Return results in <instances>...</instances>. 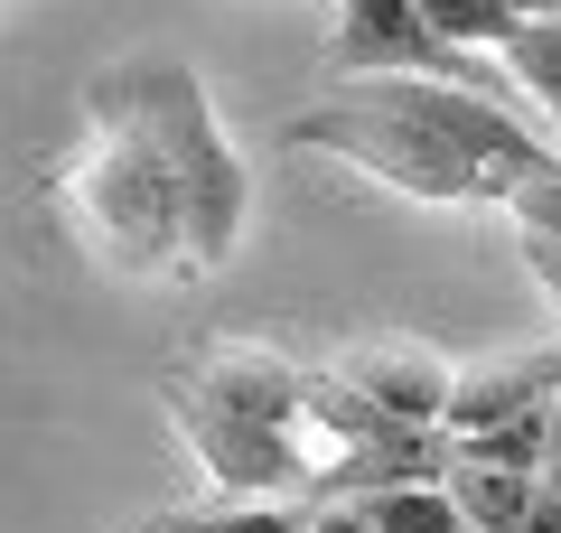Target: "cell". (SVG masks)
I'll return each instance as SVG.
<instances>
[{
  "label": "cell",
  "instance_id": "obj_1",
  "mask_svg": "<svg viewBox=\"0 0 561 533\" xmlns=\"http://www.w3.org/2000/svg\"><path fill=\"white\" fill-rule=\"evenodd\" d=\"M300 150H328L346 169H365L375 188L421 206H505L524 178L561 169L552 140L515 113V103L459 94V84L421 76H346L328 84V103L290 113Z\"/></svg>",
  "mask_w": 561,
  "mask_h": 533
},
{
  "label": "cell",
  "instance_id": "obj_2",
  "mask_svg": "<svg viewBox=\"0 0 561 533\" xmlns=\"http://www.w3.org/2000/svg\"><path fill=\"white\" fill-rule=\"evenodd\" d=\"M300 394L309 365L272 347H206L179 384H169V412H179L187 450L206 458L225 496H290L309 506V477H319V450L300 431Z\"/></svg>",
  "mask_w": 561,
  "mask_h": 533
},
{
  "label": "cell",
  "instance_id": "obj_3",
  "mask_svg": "<svg viewBox=\"0 0 561 533\" xmlns=\"http://www.w3.org/2000/svg\"><path fill=\"white\" fill-rule=\"evenodd\" d=\"M57 197L66 216L84 225L103 272L122 281H160V272H187L179 262V206H169V169L140 132L122 76H94L84 84V150L57 169Z\"/></svg>",
  "mask_w": 561,
  "mask_h": 533
},
{
  "label": "cell",
  "instance_id": "obj_4",
  "mask_svg": "<svg viewBox=\"0 0 561 533\" xmlns=\"http://www.w3.org/2000/svg\"><path fill=\"white\" fill-rule=\"evenodd\" d=\"M122 94H131L140 132H150V150H160L169 169V206H179V262L187 272H216V262H234L243 243V216H253V178H243L234 140H225L216 103H206L197 66L179 57H150V66H113Z\"/></svg>",
  "mask_w": 561,
  "mask_h": 533
},
{
  "label": "cell",
  "instance_id": "obj_5",
  "mask_svg": "<svg viewBox=\"0 0 561 533\" xmlns=\"http://www.w3.org/2000/svg\"><path fill=\"white\" fill-rule=\"evenodd\" d=\"M328 76H421V84H459V94H486V103H515V76L496 57H468L449 47L440 29L421 20L412 0H337V38H328Z\"/></svg>",
  "mask_w": 561,
  "mask_h": 533
},
{
  "label": "cell",
  "instance_id": "obj_6",
  "mask_svg": "<svg viewBox=\"0 0 561 533\" xmlns=\"http://www.w3.org/2000/svg\"><path fill=\"white\" fill-rule=\"evenodd\" d=\"M328 375H337L346 394H365L383 421L440 431V402H449V375H459V365H440L431 347H402V337H383V347H346Z\"/></svg>",
  "mask_w": 561,
  "mask_h": 533
},
{
  "label": "cell",
  "instance_id": "obj_7",
  "mask_svg": "<svg viewBox=\"0 0 561 533\" xmlns=\"http://www.w3.org/2000/svg\"><path fill=\"white\" fill-rule=\"evenodd\" d=\"M561 394V347H534V355H496V365H468L449 375V402H440V431L449 440H478L515 412H542Z\"/></svg>",
  "mask_w": 561,
  "mask_h": 533
},
{
  "label": "cell",
  "instance_id": "obj_8",
  "mask_svg": "<svg viewBox=\"0 0 561 533\" xmlns=\"http://www.w3.org/2000/svg\"><path fill=\"white\" fill-rule=\"evenodd\" d=\"M440 487H449V506H459L468 533H524V514H534V477H524V468H496V458H468L459 440H449Z\"/></svg>",
  "mask_w": 561,
  "mask_h": 533
},
{
  "label": "cell",
  "instance_id": "obj_9",
  "mask_svg": "<svg viewBox=\"0 0 561 533\" xmlns=\"http://www.w3.org/2000/svg\"><path fill=\"white\" fill-rule=\"evenodd\" d=\"M140 533H309V506H290V496H225V506H169Z\"/></svg>",
  "mask_w": 561,
  "mask_h": 533
},
{
  "label": "cell",
  "instance_id": "obj_10",
  "mask_svg": "<svg viewBox=\"0 0 561 533\" xmlns=\"http://www.w3.org/2000/svg\"><path fill=\"white\" fill-rule=\"evenodd\" d=\"M496 66L515 76V94L542 103V122L561 132V20H515L496 38Z\"/></svg>",
  "mask_w": 561,
  "mask_h": 533
},
{
  "label": "cell",
  "instance_id": "obj_11",
  "mask_svg": "<svg viewBox=\"0 0 561 533\" xmlns=\"http://www.w3.org/2000/svg\"><path fill=\"white\" fill-rule=\"evenodd\" d=\"M346 506H356L375 533H468L440 477H431V487H375V496H346Z\"/></svg>",
  "mask_w": 561,
  "mask_h": 533
},
{
  "label": "cell",
  "instance_id": "obj_12",
  "mask_svg": "<svg viewBox=\"0 0 561 533\" xmlns=\"http://www.w3.org/2000/svg\"><path fill=\"white\" fill-rule=\"evenodd\" d=\"M412 10L440 29L449 47H468V57H496V38L515 29V10H505V0H412Z\"/></svg>",
  "mask_w": 561,
  "mask_h": 533
},
{
  "label": "cell",
  "instance_id": "obj_13",
  "mask_svg": "<svg viewBox=\"0 0 561 533\" xmlns=\"http://www.w3.org/2000/svg\"><path fill=\"white\" fill-rule=\"evenodd\" d=\"M505 216H515L524 235H542V243H561V169H542V178H524L515 197H505Z\"/></svg>",
  "mask_w": 561,
  "mask_h": 533
},
{
  "label": "cell",
  "instance_id": "obj_14",
  "mask_svg": "<svg viewBox=\"0 0 561 533\" xmlns=\"http://www.w3.org/2000/svg\"><path fill=\"white\" fill-rule=\"evenodd\" d=\"M524 272L542 281V299L561 309V243H542V235H524Z\"/></svg>",
  "mask_w": 561,
  "mask_h": 533
},
{
  "label": "cell",
  "instance_id": "obj_15",
  "mask_svg": "<svg viewBox=\"0 0 561 533\" xmlns=\"http://www.w3.org/2000/svg\"><path fill=\"white\" fill-rule=\"evenodd\" d=\"M309 533H375L356 506H309Z\"/></svg>",
  "mask_w": 561,
  "mask_h": 533
},
{
  "label": "cell",
  "instance_id": "obj_16",
  "mask_svg": "<svg viewBox=\"0 0 561 533\" xmlns=\"http://www.w3.org/2000/svg\"><path fill=\"white\" fill-rule=\"evenodd\" d=\"M524 533H561V496L534 487V514H524Z\"/></svg>",
  "mask_w": 561,
  "mask_h": 533
},
{
  "label": "cell",
  "instance_id": "obj_17",
  "mask_svg": "<svg viewBox=\"0 0 561 533\" xmlns=\"http://www.w3.org/2000/svg\"><path fill=\"white\" fill-rule=\"evenodd\" d=\"M515 20H561V0H505Z\"/></svg>",
  "mask_w": 561,
  "mask_h": 533
}]
</instances>
